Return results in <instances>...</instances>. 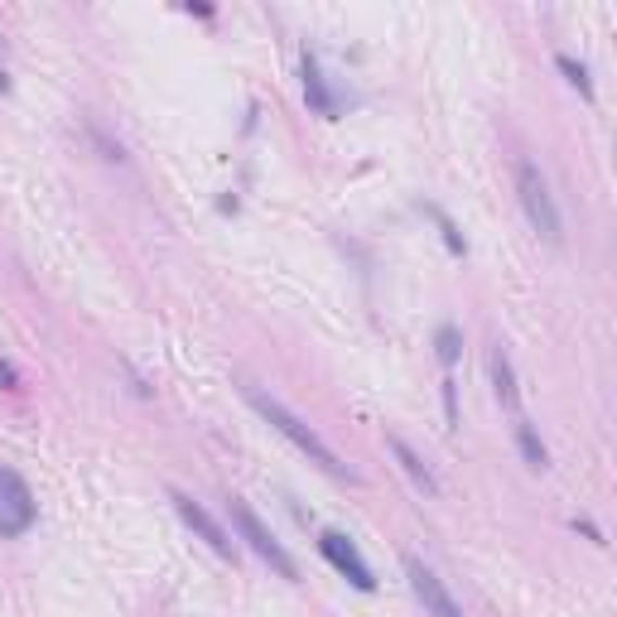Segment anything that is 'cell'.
Listing matches in <instances>:
<instances>
[{
  "label": "cell",
  "mask_w": 617,
  "mask_h": 617,
  "mask_svg": "<svg viewBox=\"0 0 617 617\" xmlns=\"http://www.w3.org/2000/svg\"><path fill=\"white\" fill-rule=\"evenodd\" d=\"M242 396H246V406H252V410L266 420L270 429H280V435H285L290 444H295V449L305 453L309 463H319V468H323V473H333V478H352V473H348V463H343L338 453L329 449V444H323L319 435H313V429H309L305 420L295 415V410H285L275 396H266L261 386H242Z\"/></svg>",
  "instance_id": "1"
},
{
  "label": "cell",
  "mask_w": 617,
  "mask_h": 617,
  "mask_svg": "<svg viewBox=\"0 0 617 617\" xmlns=\"http://www.w3.org/2000/svg\"><path fill=\"white\" fill-rule=\"evenodd\" d=\"M516 193H522V208H526L530 227H536V232L545 236L550 246H560V208H555V198H550L545 175H540L530 159L516 165Z\"/></svg>",
  "instance_id": "2"
},
{
  "label": "cell",
  "mask_w": 617,
  "mask_h": 617,
  "mask_svg": "<svg viewBox=\"0 0 617 617\" xmlns=\"http://www.w3.org/2000/svg\"><path fill=\"white\" fill-rule=\"evenodd\" d=\"M232 522H236V530H242V540H246V545H252L256 555H261L266 565L280 574V579H299V565H295V560H290V550L280 545L275 536H270V530L261 526V516H256L252 506L242 502V497H232Z\"/></svg>",
  "instance_id": "3"
},
{
  "label": "cell",
  "mask_w": 617,
  "mask_h": 617,
  "mask_svg": "<svg viewBox=\"0 0 617 617\" xmlns=\"http://www.w3.org/2000/svg\"><path fill=\"white\" fill-rule=\"evenodd\" d=\"M39 506H35V492H29V483L20 478L15 468H0V536L15 540L25 536L29 526H35Z\"/></svg>",
  "instance_id": "4"
},
{
  "label": "cell",
  "mask_w": 617,
  "mask_h": 617,
  "mask_svg": "<svg viewBox=\"0 0 617 617\" xmlns=\"http://www.w3.org/2000/svg\"><path fill=\"white\" fill-rule=\"evenodd\" d=\"M319 550H323V560H329V565L352 583V589H362V593L376 589V579H372V569H367V560L357 555V545H352L348 536H343V530H323V536H319Z\"/></svg>",
  "instance_id": "5"
},
{
  "label": "cell",
  "mask_w": 617,
  "mask_h": 617,
  "mask_svg": "<svg viewBox=\"0 0 617 617\" xmlns=\"http://www.w3.org/2000/svg\"><path fill=\"white\" fill-rule=\"evenodd\" d=\"M406 574H410V589H415V599L425 603V617H463V608L453 603V593L439 583V574L429 565H420V560H406Z\"/></svg>",
  "instance_id": "6"
},
{
  "label": "cell",
  "mask_w": 617,
  "mask_h": 617,
  "mask_svg": "<svg viewBox=\"0 0 617 617\" xmlns=\"http://www.w3.org/2000/svg\"><path fill=\"white\" fill-rule=\"evenodd\" d=\"M169 502H175V512H179V516H183V522H189L193 530H198V536L208 540V545L218 550V555H227V560L236 555V540H232V536H227V530L218 526V516H213L208 506L198 502V497H189V492H175V497H169Z\"/></svg>",
  "instance_id": "7"
},
{
  "label": "cell",
  "mask_w": 617,
  "mask_h": 617,
  "mask_svg": "<svg viewBox=\"0 0 617 617\" xmlns=\"http://www.w3.org/2000/svg\"><path fill=\"white\" fill-rule=\"evenodd\" d=\"M492 386H497V400H502V406L522 420V396H516V376H512V362H506L502 348L492 352Z\"/></svg>",
  "instance_id": "8"
},
{
  "label": "cell",
  "mask_w": 617,
  "mask_h": 617,
  "mask_svg": "<svg viewBox=\"0 0 617 617\" xmlns=\"http://www.w3.org/2000/svg\"><path fill=\"white\" fill-rule=\"evenodd\" d=\"M391 453H396V459H400V468H406V473H410V483H415V487H420V492H439V483H435V473H429V468H425V463H420V453H415V449H410V444H406V439H396V435H391Z\"/></svg>",
  "instance_id": "9"
},
{
  "label": "cell",
  "mask_w": 617,
  "mask_h": 617,
  "mask_svg": "<svg viewBox=\"0 0 617 617\" xmlns=\"http://www.w3.org/2000/svg\"><path fill=\"white\" fill-rule=\"evenodd\" d=\"M305 92H309V102L319 106L323 116H333V112H338V102H333L329 88H323V73H319V63H313V59H305Z\"/></svg>",
  "instance_id": "10"
},
{
  "label": "cell",
  "mask_w": 617,
  "mask_h": 617,
  "mask_svg": "<svg viewBox=\"0 0 617 617\" xmlns=\"http://www.w3.org/2000/svg\"><path fill=\"white\" fill-rule=\"evenodd\" d=\"M516 444H522L530 468H550V453H545V444H540L536 429H530V420H516Z\"/></svg>",
  "instance_id": "11"
},
{
  "label": "cell",
  "mask_w": 617,
  "mask_h": 617,
  "mask_svg": "<svg viewBox=\"0 0 617 617\" xmlns=\"http://www.w3.org/2000/svg\"><path fill=\"white\" fill-rule=\"evenodd\" d=\"M560 73H565V78L574 82V88H579L583 97H593V82H589V68H583V63H574L569 53H560Z\"/></svg>",
  "instance_id": "12"
},
{
  "label": "cell",
  "mask_w": 617,
  "mask_h": 617,
  "mask_svg": "<svg viewBox=\"0 0 617 617\" xmlns=\"http://www.w3.org/2000/svg\"><path fill=\"white\" fill-rule=\"evenodd\" d=\"M453 357H459V329H439V362L453 367Z\"/></svg>",
  "instance_id": "13"
},
{
  "label": "cell",
  "mask_w": 617,
  "mask_h": 617,
  "mask_svg": "<svg viewBox=\"0 0 617 617\" xmlns=\"http://www.w3.org/2000/svg\"><path fill=\"white\" fill-rule=\"evenodd\" d=\"M15 367H10V362H0V391H15Z\"/></svg>",
  "instance_id": "14"
},
{
  "label": "cell",
  "mask_w": 617,
  "mask_h": 617,
  "mask_svg": "<svg viewBox=\"0 0 617 617\" xmlns=\"http://www.w3.org/2000/svg\"><path fill=\"white\" fill-rule=\"evenodd\" d=\"M10 88V78H5V68H0V92H5Z\"/></svg>",
  "instance_id": "15"
}]
</instances>
